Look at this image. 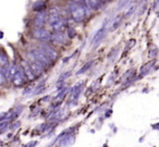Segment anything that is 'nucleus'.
<instances>
[{
  "instance_id": "f3484780",
  "label": "nucleus",
  "mask_w": 159,
  "mask_h": 147,
  "mask_svg": "<svg viewBox=\"0 0 159 147\" xmlns=\"http://www.w3.org/2000/svg\"><path fill=\"white\" fill-rule=\"evenodd\" d=\"M122 20H123V16H118L117 18L115 19V20L112 21V23H111V27H110V31L112 32V31H115V30H117L118 27L121 25V23H122Z\"/></svg>"
},
{
  "instance_id": "9d476101",
  "label": "nucleus",
  "mask_w": 159,
  "mask_h": 147,
  "mask_svg": "<svg viewBox=\"0 0 159 147\" xmlns=\"http://www.w3.org/2000/svg\"><path fill=\"white\" fill-rule=\"evenodd\" d=\"M82 90H83V82H79V83L75 84L72 87V90H71V100H72L73 103H75V101L79 99Z\"/></svg>"
},
{
  "instance_id": "0eeeda50",
  "label": "nucleus",
  "mask_w": 159,
  "mask_h": 147,
  "mask_svg": "<svg viewBox=\"0 0 159 147\" xmlns=\"http://www.w3.org/2000/svg\"><path fill=\"white\" fill-rule=\"evenodd\" d=\"M50 42L55 45H64L66 42V35L64 32H53V34H51Z\"/></svg>"
},
{
  "instance_id": "dca6fc26",
  "label": "nucleus",
  "mask_w": 159,
  "mask_h": 147,
  "mask_svg": "<svg viewBox=\"0 0 159 147\" xmlns=\"http://www.w3.org/2000/svg\"><path fill=\"white\" fill-rule=\"evenodd\" d=\"M86 2L89 3V6L91 7V9L93 11H97V10H100L104 3H102L99 0H86Z\"/></svg>"
},
{
  "instance_id": "1a4fd4ad",
  "label": "nucleus",
  "mask_w": 159,
  "mask_h": 147,
  "mask_svg": "<svg viewBox=\"0 0 159 147\" xmlns=\"http://www.w3.org/2000/svg\"><path fill=\"white\" fill-rule=\"evenodd\" d=\"M66 26H68V20H66V18H62L61 16V18L56 23H53L50 27L53 32H63L64 30L66 29Z\"/></svg>"
},
{
  "instance_id": "a878e982",
  "label": "nucleus",
  "mask_w": 159,
  "mask_h": 147,
  "mask_svg": "<svg viewBox=\"0 0 159 147\" xmlns=\"http://www.w3.org/2000/svg\"><path fill=\"white\" fill-rule=\"evenodd\" d=\"M102 3H106V2H109V1H111V0H99Z\"/></svg>"
},
{
  "instance_id": "f03ea898",
  "label": "nucleus",
  "mask_w": 159,
  "mask_h": 147,
  "mask_svg": "<svg viewBox=\"0 0 159 147\" xmlns=\"http://www.w3.org/2000/svg\"><path fill=\"white\" fill-rule=\"evenodd\" d=\"M38 48H39L40 50H42L43 53H44L45 55H46L52 62H56L58 59H59V53H58V51L56 50L52 46H50V45L44 43V44L39 45V47H38Z\"/></svg>"
},
{
  "instance_id": "20e7f679",
  "label": "nucleus",
  "mask_w": 159,
  "mask_h": 147,
  "mask_svg": "<svg viewBox=\"0 0 159 147\" xmlns=\"http://www.w3.org/2000/svg\"><path fill=\"white\" fill-rule=\"evenodd\" d=\"M47 21V11H40V12H36V16H34L33 20V24L35 26V29H42L45 26Z\"/></svg>"
},
{
  "instance_id": "423d86ee",
  "label": "nucleus",
  "mask_w": 159,
  "mask_h": 147,
  "mask_svg": "<svg viewBox=\"0 0 159 147\" xmlns=\"http://www.w3.org/2000/svg\"><path fill=\"white\" fill-rule=\"evenodd\" d=\"M25 80H26V77H25V75H24V73H23L21 67L19 66L18 71L14 73V75L12 76V79H11L12 84H13L16 87H20V86H22L23 84L25 83Z\"/></svg>"
},
{
  "instance_id": "4468645a",
  "label": "nucleus",
  "mask_w": 159,
  "mask_h": 147,
  "mask_svg": "<svg viewBox=\"0 0 159 147\" xmlns=\"http://www.w3.org/2000/svg\"><path fill=\"white\" fill-rule=\"evenodd\" d=\"M139 9V5H137V2H134V3H131L130 6H129V9L125 11V13H124L123 18L124 19H130L131 16H133V14L136 12V10Z\"/></svg>"
},
{
  "instance_id": "aec40b11",
  "label": "nucleus",
  "mask_w": 159,
  "mask_h": 147,
  "mask_svg": "<svg viewBox=\"0 0 159 147\" xmlns=\"http://www.w3.org/2000/svg\"><path fill=\"white\" fill-rule=\"evenodd\" d=\"M66 37H68V38H74L75 36H76V31H75V29L73 26L68 25V26H66Z\"/></svg>"
},
{
  "instance_id": "b1692460",
  "label": "nucleus",
  "mask_w": 159,
  "mask_h": 147,
  "mask_svg": "<svg viewBox=\"0 0 159 147\" xmlns=\"http://www.w3.org/2000/svg\"><path fill=\"white\" fill-rule=\"evenodd\" d=\"M6 77H5V74H3V72H2V70H1V68H0V86L1 85H3V84L6 83Z\"/></svg>"
},
{
  "instance_id": "4be33fe9",
  "label": "nucleus",
  "mask_w": 159,
  "mask_h": 147,
  "mask_svg": "<svg viewBox=\"0 0 159 147\" xmlns=\"http://www.w3.org/2000/svg\"><path fill=\"white\" fill-rule=\"evenodd\" d=\"M132 3V0H120L119 5H118V9L121 10V9H124L126 8L128 6H130Z\"/></svg>"
},
{
  "instance_id": "6e6552de",
  "label": "nucleus",
  "mask_w": 159,
  "mask_h": 147,
  "mask_svg": "<svg viewBox=\"0 0 159 147\" xmlns=\"http://www.w3.org/2000/svg\"><path fill=\"white\" fill-rule=\"evenodd\" d=\"M27 63H29L30 66V69L32 70V72H33V74L35 75V77H39L42 76L43 74H44L45 72V69L43 68L42 66H40L38 62L36 61H30V60H26Z\"/></svg>"
},
{
  "instance_id": "ddd939ff",
  "label": "nucleus",
  "mask_w": 159,
  "mask_h": 147,
  "mask_svg": "<svg viewBox=\"0 0 159 147\" xmlns=\"http://www.w3.org/2000/svg\"><path fill=\"white\" fill-rule=\"evenodd\" d=\"M32 9L34 12H40V11H45L47 9V1L46 0H37L33 3L32 6Z\"/></svg>"
},
{
  "instance_id": "f257e3e1",
  "label": "nucleus",
  "mask_w": 159,
  "mask_h": 147,
  "mask_svg": "<svg viewBox=\"0 0 159 147\" xmlns=\"http://www.w3.org/2000/svg\"><path fill=\"white\" fill-rule=\"evenodd\" d=\"M31 53H32V55H33L34 61L38 62V63H39L40 66H42L44 69L49 68V67H50L51 64H52V61H51V60L49 59V58L47 57V56L45 55V53H43V51L40 50L39 48L33 49V50H32Z\"/></svg>"
},
{
  "instance_id": "a211bd4d",
  "label": "nucleus",
  "mask_w": 159,
  "mask_h": 147,
  "mask_svg": "<svg viewBox=\"0 0 159 147\" xmlns=\"http://www.w3.org/2000/svg\"><path fill=\"white\" fill-rule=\"evenodd\" d=\"M9 66V58L5 53H0V68Z\"/></svg>"
},
{
  "instance_id": "5701e85b",
  "label": "nucleus",
  "mask_w": 159,
  "mask_h": 147,
  "mask_svg": "<svg viewBox=\"0 0 159 147\" xmlns=\"http://www.w3.org/2000/svg\"><path fill=\"white\" fill-rule=\"evenodd\" d=\"M71 75V71H66V72L62 73L59 76V80H58V83H63V81H66L69 76Z\"/></svg>"
},
{
  "instance_id": "6ab92c4d",
  "label": "nucleus",
  "mask_w": 159,
  "mask_h": 147,
  "mask_svg": "<svg viewBox=\"0 0 159 147\" xmlns=\"http://www.w3.org/2000/svg\"><path fill=\"white\" fill-rule=\"evenodd\" d=\"M93 63H94V61H89V62H87V63H85L84 66L82 67V68H81L79 71H77L76 74H77V75H80V74H83V73H85L87 70H89V69L92 68V66H93Z\"/></svg>"
},
{
  "instance_id": "7ed1b4c3",
  "label": "nucleus",
  "mask_w": 159,
  "mask_h": 147,
  "mask_svg": "<svg viewBox=\"0 0 159 147\" xmlns=\"http://www.w3.org/2000/svg\"><path fill=\"white\" fill-rule=\"evenodd\" d=\"M32 36H33V38H35V39L47 43V42H50L51 34L48 30L42 27V29H34L33 32H32Z\"/></svg>"
},
{
  "instance_id": "412c9836",
  "label": "nucleus",
  "mask_w": 159,
  "mask_h": 147,
  "mask_svg": "<svg viewBox=\"0 0 159 147\" xmlns=\"http://www.w3.org/2000/svg\"><path fill=\"white\" fill-rule=\"evenodd\" d=\"M61 16V10L58 7L50 8L48 10V12H47V16Z\"/></svg>"
},
{
  "instance_id": "2eb2a0df",
  "label": "nucleus",
  "mask_w": 159,
  "mask_h": 147,
  "mask_svg": "<svg viewBox=\"0 0 159 147\" xmlns=\"http://www.w3.org/2000/svg\"><path fill=\"white\" fill-rule=\"evenodd\" d=\"M155 64V61H150V62H147L146 64H144L143 67L141 68V71H139V76H144V75L148 74V73L150 72V70L152 69V67H154Z\"/></svg>"
},
{
  "instance_id": "39448f33",
  "label": "nucleus",
  "mask_w": 159,
  "mask_h": 147,
  "mask_svg": "<svg viewBox=\"0 0 159 147\" xmlns=\"http://www.w3.org/2000/svg\"><path fill=\"white\" fill-rule=\"evenodd\" d=\"M106 34H107V27L102 25V26L96 32V34L93 37V42H92L93 43V48H97V47L99 46L100 43L102 42V39L106 37Z\"/></svg>"
},
{
  "instance_id": "f8f14e48",
  "label": "nucleus",
  "mask_w": 159,
  "mask_h": 147,
  "mask_svg": "<svg viewBox=\"0 0 159 147\" xmlns=\"http://www.w3.org/2000/svg\"><path fill=\"white\" fill-rule=\"evenodd\" d=\"M68 90H69L68 87H63L61 90H60L59 94L53 98V107H58L59 103H61L62 101H63L64 97H66V94H68Z\"/></svg>"
},
{
  "instance_id": "393cba45",
  "label": "nucleus",
  "mask_w": 159,
  "mask_h": 147,
  "mask_svg": "<svg viewBox=\"0 0 159 147\" xmlns=\"http://www.w3.org/2000/svg\"><path fill=\"white\" fill-rule=\"evenodd\" d=\"M152 50H149V57L155 58L157 56V48L155 46H152Z\"/></svg>"
},
{
  "instance_id": "9b49d317",
  "label": "nucleus",
  "mask_w": 159,
  "mask_h": 147,
  "mask_svg": "<svg viewBox=\"0 0 159 147\" xmlns=\"http://www.w3.org/2000/svg\"><path fill=\"white\" fill-rule=\"evenodd\" d=\"M20 67H21V69H22V71H23V73H24L26 80H29L30 82H32L36 79L35 75H34L33 72H32V70L30 69V66H29V63H27L26 60H23L22 63L20 64Z\"/></svg>"
}]
</instances>
